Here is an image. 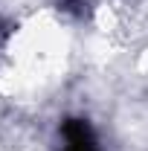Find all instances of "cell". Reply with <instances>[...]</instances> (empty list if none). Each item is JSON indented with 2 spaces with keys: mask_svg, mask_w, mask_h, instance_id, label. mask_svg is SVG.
Wrapping results in <instances>:
<instances>
[{
  "mask_svg": "<svg viewBox=\"0 0 148 151\" xmlns=\"http://www.w3.org/2000/svg\"><path fill=\"white\" fill-rule=\"evenodd\" d=\"M64 139H67L64 151H99L90 125L84 119H67L64 122Z\"/></svg>",
  "mask_w": 148,
  "mask_h": 151,
  "instance_id": "cell-1",
  "label": "cell"
}]
</instances>
